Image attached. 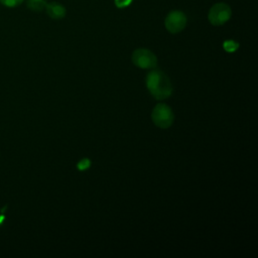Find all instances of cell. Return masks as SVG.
Returning <instances> with one entry per match:
<instances>
[{"mask_svg": "<svg viewBox=\"0 0 258 258\" xmlns=\"http://www.w3.org/2000/svg\"><path fill=\"white\" fill-rule=\"evenodd\" d=\"M232 15L230 6L226 3H216L209 11L208 18L213 25H222L227 22Z\"/></svg>", "mask_w": 258, "mask_h": 258, "instance_id": "obj_3", "label": "cell"}, {"mask_svg": "<svg viewBox=\"0 0 258 258\" xmlns=\"http://www.w3.org/2000/svg\"><path fill=\"white\" fill-rule=\"evenodd\" d=\"M131 2H132V0H115V4L119 8H124L128 5H130Z\"/></svg>", "mask_w": 258, "mask_h": 258, "instance_id": "obj_11", "label": "cell"}, {"mask_svg": "<svg viewBox=\"0 0 258 258\" xmlns=\"http://www.w3.org/2000/svg\"><path fill=\"white\" fill-rule=\"evenodd\" d=\"M133 63L141 69H153L157 64V58L153 52L146 48H138L132 54Z\"/></svg>", "mask_w": 258, "mask_h": 258, "instance_id": "obj_4", "label": "cell"}, {"mask_svg": "<svg viewBox=\"0 0 258 258\" xmlns=\"http://www.w3.org/2000/svg\"><path fill=\"white\" fill-rule=\"evenodd\" d=\"M23 0H0V3L7 7H16L21 4Z\"/></svg>", "mask_w": 258, "mask_h": 258, "instance_id": "obj_10", "label": "cell"}, {"mask_svg": "<svg viewBox=\"0 0 258 258\" xmlns=\"http://www.w3.org/2000/svg\"><path fill=\"white\" fill-rule=\"evenodd\" d=\"M223 47H224V49H225L226 51H228V52H234V51H236L237 48L239 47V43L236 42V41H234V40L229 39V40H226V41L223 43Z\"/></svg>", "mask_w": 258, "mask_h": 258, "instance_id": "obj_8", "label": "cell"}, {"mask_svg": "<svg viewBox=\"0 0 258 258\" xmlns=\"http://www.w3.org/2000/svg\"><path fill=\"white\" fill-rule=\"evenodd\" d=\"M27 7L35 12H40L45 8V0H26Z\"/></svg>", "mask_w": 258, "mask_h": 258, "instance_id": "obj_7", "label": "cell"}, {"mask_svg": "<svg viewBox=\"0 0 258 258\" xmlns=\"http://www.w3.org/2000/svg\"><path fill=\"white\" fill-rule=\"evenodd\" d=\"M186 24V17L181 11H171L165 18V27L171 33L181 31Z\"/></svg>", "mask_w": 258, "mask_h": 258, "instance_id": "obj_5", "label": "cell"}, {"mask_svg": "<svg viewBox=\"0 0 258 258\" xmlns=\"http://www.w3.org/2000/svg\"><path fill=\"white\" fill-rule=\"evenodd\" d=\"M91 166V160L89 158H84L80 160L77 164V167L79 170H86Z\"/></svg>", "mask_w": 258, "mask_h": 258, "instance_id": "obj_9", "label": "cell"}, {"mask_svg": "<svg viewBox=\"0 0 258 258\" xmlns=\"http://www.w3.org/2000/svg\"><path fill=\"white\" fill-rule=\"evenodd\" d=\"M47 15L52 19H60L66 15V8L56 2H51L45 5Z\"/></svg>", "mask_w": 258, "mask_h": 258, "instance_id": "obj_6", "label": "cell"}, {"mask_svg": "<svg viewBox=\"0 0 258 258\" xmlns=\"http://www.w3.org/2000/svg\"><path fill=\"white\" fill-rule=\"evenodd\" d=\"M146 86L150 94L157 100H163L172 94V85L169 78L159 70H153L146 77Z\"/></svg>", "mask_w": 258, "mask_h": 258, "instance_id": "obj_1", "label": "cell"}, {"mask_svg": "<svg viewBox=\"0 0 258 258\" xmlns=\"http://www.w3.org/2000/svg\"><path fill=\"white\" fill-rule=\"evenodd\" d=\"M151 119L157 127L166 129L172 125L174 115L172 110L166 104H157L152 110Z\"/></svg>", "mask_w": 258, "mask_h": 258, "instance_id": "obj_2", "label": "cell"}]
</instances>
